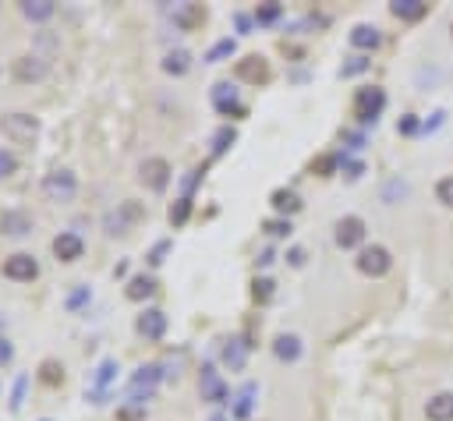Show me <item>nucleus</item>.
Returning a JSON list of instances; mask_svg holds the SVG:
<instances>
[{"mask_svg": "<svg viewBox=\"0 0 453 421\" xmlns=\"http://www.w3.org/2000/svg\"><path fill=\"white\" fill-rule=\"evenodd\" d=\"M382 110H386V92L379 85H365V89L354 92V117H358V128L361 131L365 128H375L379 117H382Z\"/></svg>", "mask_w": 453, "mask_h": 421, "instance_id": "nucleus-1", "label": "nucleus"}, {"mask_svg": "<svg viewBox=\"0 0 453 421\" xmlns=\"http://www.w3.org/2000/svg\"><path fill=\"white\" fill-rule=\"evenodd\" d=\"M159 379H163V365H142V368L131 375V382H128V400L138 403V407H145V400L156 393Z\"/></svg>", "mask_w": 453, "mask_h": 421, "instance_id": "nucleus-2", "label": "nucleus"}, {"mask_svg": "<svg viewBox=\"0 0 453 421\" xmlns=\"http://www.w3.org/2000/svg\"><path fill=\"white\" fill-rule=\"evenodd\" d=\"M397 131H400V135H421V121H418L414 114H404V117L397 121Z\"/></svg>", "mask_w": 453, "mask_h": 421, "instance_id": "nucleus-44", "label": "nucleus"}, {"mask_svg": "<svg viewBox=\"0 0 453 421\" xmlns=\"http://www.w3.org/2000/svg\"><path fill=\"white\" fill-rule=\"evenodd\" d=\"M209 99H212L216 114H223V117H241V114H245L241 92H238V85H231V82H216L212 92H209Z\"/></svg>", "mask_w": 453, "mask_h": 421, "instance_id": "nucleus-7", "label": "nucleus"}, {"mask_svg": "<svg viewBox=\"0 0 453 421\" xmlns=\"http://www.w3.org/2000/svg\"><path fill=\"white\" fill-rule=\"evenodd\" d=\"M170 163L167 159H159V156H149L145 163H142V181L152 188V191H167V184H170Z\"/></svg>", "mask_w": 453, "mask_h": 421, "instance_id": "nucleus-10", "label": "nucleus"}, {"mask_svg": "<svg viewBox=\"0 0 453 421\" xmlns=\"http://www.w3.org/2000/svg\"><path fill=\"white\" fill-rule=\"evenodd\" d=\"M238 54V43L226 36V39H219V43H212V50L205 54V64H219V61H226V57H234Z\"/></svg>", "mask_w": 453, "mask_h": 421, "instance_id": "nucleus-31", "label": "nucleus"}, {"mask_svg": "<svg viewBox=\"0 0 453 421\" xmlns=\"http://www.w3.org/2000/svg\"><path fill=\"white\" fill-rule=\"evenodd\" d=\"M266 75H270V68H266V57H259V54H252V57H245V61H238V78H245V82H266Z\"/></svg>", "mask_w": 453, "mask_h": 421, "instance_id": "nucleus-23", "label": "nucleus"}, {"mask_svg": "<svg viewBox=\"0 0 453 421\" xmlns=\"http://www.w3.org/2000/svg\"><path fill=\"white\" fill-rule=\"evenodd\" d=\"M117 421H145V407H138V403L121 407V410H117Z\"/></svg>", "mask_w": 453, "mask_h": 421, "instance_id": "nucleus-46", "label": "nucleus"}, {"mask_svg": "<svg viewBox=\"0 0 453 421\" xmlns=\"http://www.w3.org/2000/svg\"><path fill=\"white\" fill-rule=\"evenodd\" d=\"M273 262H277V252H273V248H262V252H259V259H255V266H262V269H266V266H273Z\"/></svg>", "mask_w": 453, "mask_h": 421, "instance_id": "nucleus-51", "label": "nucleus"}, {"mask_svg": "<svg viewBox=\"0 0 453 421\" xmlns=\"http://www.w3.org/2000/svg\"><path fill=\"white\" fill-rule=\"evenodd\" d=\"M234 22H238V29H241V32H248L255 18H252V15H234Z\"/></svg>", "mask_w": 453, "mask_h": 421, "instance_id": "nucleus-53", "label": "nucleus"}, {"mask_svg": "<svg viewBox=\"0 0 453 421\" xmlns=\"http://www.w3.org/2000/svg\"><path fill=\"white\" fill-rule=\"evenodd\" d=\"M442 124H446V114H442V110H432V114L421 121V135H435Z\"/></svg>", "mask_w": 453, "mask_h": 421, "instance_id": "nucleus-40", "label": "nucleus"}, {"mask_svg": "<svg viewBox=\"0 0 453 421\" xmlns=\"http://www.w3.org/2000/svg\"><path fill=\"white\" fill-rule=\"evenodd\" d=\"M54 11H57L54 0H25L22 4V15L29 22H47V18H54Z\"/></svg>", "mask_w": 453, "mask_h": 421, "instance_id": "nucleus-28", "label": "nucleus"}, {"mask_svg": "<svg viewBox=\"0 0 453 421\" xmlns=\"http://www.w3.org/2000/svg\"><path fill=\"white\" fill-rule=\"evenodd\" d=\"M40 379H43L47 386H57V382L64 379V368H61L57 361H43V365H40Z\"/></svg>", "mask_w": 453, "mask_h": 421, "instance_id": "nucleus-39", "label": "nucleus"}, {"mask_svg": "<svg viewBox=\"0 0 453 421\" xmlns=\"http://www.w3.org/2000/svg\"><path fill=\"white\" fill-rule=\"evenodd\" d=\"M439 78H442V71H439V68H421V71H418V89H425V92H428Z\"/></svg>", "mask_w": 453, "mask_h": 421, "instance_id": "nucleus-43", "label": "nucleus"}, {"mask_svg": "<svg viewBox=\"0 0 453 421\" xmlns=\"http://www.w3.org/2000/svg\"><path fill=\"white\" fill-rule=\"evenodd\" d=\"M425 417H428V421H453V393H449V389H442V393L428 396V403H425Z\"/></svg>", "mask_w": 453, "mask_h": 421, "instance_id": "nucleus-18", "label": "nucleus"}, {"mask_svg": "<svg viewBox=\"0 0 453 421\" xmlns=\"http://www.w3.org/2000/svg\"><path fill=\"white\" fill-rule=\"evenodd\" d=\"M170 15H174V22H177L181 29H195V25L205 18V11H202L198 4H177Z\"/></svg>", "mask_w": 453, "mask_h": 421, "instance_id": "nucleus-29", "label": "nucleus"}, {"mask_svg": "<svg viewBox=\"0 0 453 421\" xmlns=\"http://www.w3.org/2000/svg\"><path fill=\"white\" fill-rule=\"evenodd\" d=\"M4 276H8V280H36V276H40V262H36L32 255L18 252V255H11V259L4 262Z\"/></svg>", "mask_w": 453, "mask_h": 421, "instance_id": "nucleus-12", "label": "nucleus"}, {"mask_svg": "<svg viewBox=\"0 0 453 421\" xmlns=\"http://www.w3.org/2000/svg\"><path fill=\"white\" fill-rule=\"evenodd\" d=\"M124 294H128V301H145V298H152V294H156V280H152L149 273H138V276H131V280H128Z\"/></svg>", "mask_w": 453, "mask_h": 421, "instance_id": "nucleus-25", "label": "nucleus"}, {"mask_svg": "<svg viewBox=\"0 0 453 421\" xmlns=\"http://www.w3.org/2000/svg\"><path fill=\"white\" fill-rule=\"evenodd\" d=\"M188 68H191V54L188 50H170L167 57H163V71L167 75H174V78H181V75H188Z\"/></svg>", "mask_w": 453, "mask_h": 421, "instance_id": "nucleus-27", "label": "nucleus"}, {"mask_svg": "<svg viewBox=\"0 0 453 421\" xmlns=\"http://www.w3.org/2000/svg\"><path fill=\"white\" fill-rule=\"evenodd\" d=\"M117 361L114 358H107V361H99V368H96V375H92V389H89V396H92V403H103V396H107V389H110V382L117 379Z\"/></svg>", "mask_w": 453, "mask_h": 421, "instance_id": "nucleus-13", "label": "nucleus"}, {"mask_svg": "<svg viewBox=\"0 0 453 421\" xmlns=\"http://www.w3.org/2000/svg\"><path fill=\"white\" fill-rule=\"evenodd\" d=\"M188 216H191V198H184V195H181V198H177V205H170V224H174V227H181Z\"/></svg>", "mask_w": 453, "mask_h": 421, "instance_id": "nucleus-37", "label": "nucleus"}, {"mask_svg": "<svg viewBox=\"0 0 453 421\" xmlns=\"http://www.w3.org/2000/svg\"><path fill=\"white\" fill-rule=\"evenodd\" d=\"M138 220H145V205L121 202L117 209H110V213L103 216V227H107V234H128V227L138 224Z\"/></svg>", "mask_w": 453, "mask_h": 421, "instance_id": "nucleus-5", "label": "nucleus"}, {"mask_svg": "<svg viewBox=\"0 0 453 421\" xmlns=\"http://www.w3.org/2000/svg\"><path fill=\"white\" fill-rule=\"evenodd\" d=\"M333 241L344 252H354V248L361 252L365 248V220L361 216H340L333 227Z\"/></svg>", "mask_w": 453, "mask_h": 421, "instance_id": "nucleus-6", "label": "nucleus"}, {"mask_svg": "<svg viewBox=\"0 0 453 421\" xmlns=\"http://www.w3.org/2000/svg\"><path fill=\"white\" fill-rule=\"evenodd\" d=\"M379 43H382V32H379L375 25H354V29H351V47H354V50L372 54V50H379Z\"/></svg>", "mask_w": 453, "mask_h": 421, "instance_id": "nucleus-19", "label": "nucleus"}, {"mask_svg": "<svg viewBox=\"0 0 453 421\" xmlns=\"http://www.w3.org/2000/svg\"><path fill=\"white\" fill-rule=\"evenodd\" d=\"M340 170H344V177H347V181H361L365 163H361V159H351V156L344 152V166H340Z\"/></svg>", "mask_w": 453, "mask_h": 421, "instance_id": "nucleus-41", "label": "nucleus"}, {"mask_svg": "<svg viewBox=\"0 0 453 421\" xmlns=\"http://www.w3.org/2000/svg\"><path fill=\"white\" fill-rule=\"evenodd\" d=\"M255 393H259V386H255V382H245V386H241V393L234 396V407H231V417H234V421H245V417L252 414V407H255Z\"/></svg>", "mask_w": 453, "mask_h": 421, "instance_id": "nucleus-24", "label": "nucleus"}, {"mask_svg": "<svg viewBox=\"0 0 453 421\" xmlns=\"http://www.w3.org/2000/svg\"><path fill=\"white\" fill-rule=\"evenodd\" d=\"M301 350H305V343H301L298 333H280V336L273 340V354H277V361H284V365H294V361L301 358Z\"/></svg>", "mask_w": 453, "mask_h": 421, "instance_id": "nucleus-17", "label": "nucleus"}, {"mask_svg": "<svg viewBox=\"0 0 453 421\" xmlns=\"http://www.w3.org/2000/svg\"><path fill=\"white\" fill-rule=\"evenodd\" d=\"M287 262L291 266H305V248H291L287 252Z\"/></svg>", "mask_w": 453, "mask_h": 421, "instance_id": "nucleus-52", "label": "nucleus"}, {"mask_svg": "<svg viewBox=\"0 0 453 421\" xmlns=\"http://www.w3.org/2000/svg\"><path fill=\"white\" fill-rule=\"evenodd\" d=\"M43 421H50V417H43Z\"/></svg>", "mask_w": 453, "mask_h": 421, "instance_id": "nucleus-55", "label": "nucleus"}, {"mask_svg": "<svg viewBox=\"0 0 453 421\" xmlns=\"http://www.w3.org/2000/svg\"><path fill=\"white\" fill-rule=\"evenodd\" d=\"M280 15H284V8H280V4H262V8H255V15H252V18H255V25H273Z\"/></svg>", "mask_w": 453, "mask_h": 421, "instance_id": "nucleus-34", "label": "nucleus"}, {"mask_svg": "<svg viewBox=\"0 0 453 421\" xmlns=\"http://www.w3.org/2000/svg\"><path fill=\"white\" fill-rule=\"evenodd\" d=\"M262 231H266L270 238H291V231H294V227H291V220L277 216V220H266V224H262Z\"/></svg>", "mask_w": 453, "mask_h": 421, "instance_id": "nucleus-38", "label": "nucleus"}, {"mask_svg": "<svg viewBox=\"0 0 453 421\" xmlns=\"http://www.w3.org/2000/svg\"><path fill=\"white\" fill-rule=\"evenodd\" d=\"M449 32H453V25H449Z\"/></svg>", "mask_w": 453, "mask_h": 421, "instance_id": "nucleus-56", "label": "nucleus"}, {"mask_svg": "<svg viewBox=\"0 0 453 421\" xmlns=\"http://www.w3.org/2000/svg\"><path fill=\"white\" fill-rule=\"evenodd\" d=\"M47 75V61L43 57H18L15 61V78L18 82H40Z\"/></svg>", "mask_w": 453, "mask_h": 421, "instance_id": "nucleus-22", "label": "nucleus"}, {"mask_svg": "<svg viewBox=\"0 0 453 421\" xmlns=\"http://www.w3.org/2000/svg\"><path fill=\"white\" fill-rule=\"evenodd\" d=\"M252 294H255V301H259V305H270V301H273V294H277V283H273L270 276H259Z\"/></svg>", "mask_w": 453, "mask_h": 421, "instance_id": "nucleus-36", "label": "nucleus"}, {"mask_svg": "<svg viewBox=\"0 0 453 421\" xmlns=\"http://www.w3.org/2000/svg\"><path fill=\"white\" fill-rule=\"evenodd\" d=\"M340 166H344V152H326V156L312 159V173H319V177H330V173H337Z\"/></svg>", "mask_w": 453, "mask_h": 421, "instance_id": "nucleus-30", "label": "nucleus"}, {"mask_svg": "<svg viewBox=\"0 0 453 421\" xmlns=\"http://www.w3.org/2000/svg\"><path fill=\"white\" fill-rule=\"evenodd\" d=\"M198 389H202V400L205 403H226L231 400V389H226V382L219 379V372L212 365H202L198 372Z\"/></svg>", "mask_w": 453, "mask_h": 421, "instance_id": "nucleus-9", "label": "nucleus"}, {"mask_svg": "<svg viewBox=\"0 0 453 421\" xmlns=\"http://www.w3.org/2000/svg\"><path fill=\"white\" fill-rule=\"evenodd\" d=\"M389 11H393V18H400V22H421V18L428 15V4H425V0H393Z\"/></svg>", "mask_w": 453, "mask_h": 421, "instance_id": "nucleus-20", "label": "nucleus"}, {"mask_svg": "<svg viewBox=\"0 0 453 421\" xmlns=\"http://www.w3.org/2000/svg\"><path fill=\"white\" fill-rule=\"evenodd\" d=\"M372 68V57L368 54H354V57H347V64L340 68V75L344 78H358V75H365Z\"/></svg>", "mask_w": 453, "mask_h": 421, "instance_id": "nucleus-32", "label": "nucleus"}, {"mask_svg": "<svg viewBox=\"0 0 453 421\" xmlns=\"http://www.w3.org/2000/svg\"><path fill=\"white\" fill-rule=\"evenodd\" d=\"M11 358H15V347L0 336V365H11Z\"/></svg>", "mask_w": 453, "mask_h": 421, "instance_id": "nucleus-50", "label": "nucleus"}, {"mask_svg": "<svg viewBox=\"0 0 453 421\" xmlns=\"http://www.w3.org/2000/svg\"><path fill=\"white\" fill-rule=\"evenodd\" d=\"M270 205L277 209L284 220H291V213H298V209H301V198H298V191H291V188H277V191L270 195Z\"/></svg>", "mask_w": 453, "mask_h": 421, "instance_id": "nucleus-21", "label": "nucleus"}, {"mask_svg": "<svg viewBox=\"0 0 453 421\" xmlns=\"http://www.w3.org/2000/svg\"><path fill=\"white\" fill-rule=\"evenodd\" d=\"M435 198H439L446 209H453V177H442V181L435 184Z\"/></svg>", "mask_w": 453, "mask_h": 421, "instance_id": "nucleus-42", "label": "nucleus"}, {"mask_svg": "<svg viewBox=\"0 0 453 421\" xmlns=\"http://www.w3.org/2000/svg\"><path fill=\"white\" fill-rule=\"evenodd\" d=\"M89 298H92V291H89V287H78V291H71V294H68V301H64V305H68V308H82Z\"/></svg>", "mask_w": 453, "mask_h": 421, "instance_id": "nucleus-47", "label": "nucleus"}, {"mask_svg": "<svg viewBox=\"0 0 453 421\" xmlns=\"http://www.w3.org/2000/svg\"><path fill=\"white\" fill-rule=\"evenodd\" d=\"M0 231L11 234V238H25L32 231V216L25 209H4V216H0Z\"/></svg>", "mask_w": 453, "mask_h": 421, "instance_id": "nucleus-15", "label": "nucleus"}, {"mask_svg": "<svg viewBox=\"0 0 453 421\" xmlns=\"http://www.w3.org/2000/svg\"><path fill=\"white\" fill-rule=\"evenodd\" d=\"M75 191H78V181H75L71 170H54V173L43 177V195L50 202H71Z\"/></svg>", "mask_w": 453, "mask_h": 421, "instance_id": "nucleus-8", "label": "nucleus"}, {"mask_svg": "<svg viewBox=\"0 0 453 421\" xmlns=\"http://www.w3.org/2000/svg\"><path fill=\"white\" fill-rule=\"evenodd\" d=\"M170 248H174V241H156V245H152V252L145 255V259H149V266H159V262L167 259V252H170Z\"/></svg>", "mask_w": 453, "mask_h": 421, "instance_id": "nucleus-45", "label": "nucleus"}, {"mask_svg": "<svg viewBox=\"0 0 453 421\" xmlns=\"http://www.w3.org/2000/svg\"><path fill=\"white\" fill-rule=\"evenodd\" d=\"M354 266H358V273L379 280V276H386V273L393 269V255H389V248H382V245H365V248L358 252Z\"/></svg>", "mask_w": 453, "mask_h": 421, "instance_id": "nucleus-3", "label": "nucleus"}, {"mask_svg": "<svg viewBox=\"0 0 453 421\" xmlns=\"http://www.w3.org/2000/svg\"><path fill=\"white\" fill-rule=\"evenodd\" d=\"M0 131H4L11 142H18V145H32L36 135H40V121L32 114H8L4 121H0Z\"/></svg>", "mask_w": 453, "mask_h": 421, "instance_id": "nucleus-4", "label": "nucleus"}, {"mask_svg": "<svg viewBox=\"0 0 453 421\" xmlns=\"http://www.w3.org/2000/svg\"><path fill=\"white\" fill-rule=\"evenodd\" d=\"M135 329H138L145 340H163V333H167V315H163L159 308H145V312L138 315Z\"/></svg>", "mask_w": 453, "mask_h": 421, "instance_id": "nucleus-14", "label": "nucleus"}, {"mask_svg": "<svg viewBox=\"0 0 453 421\" xmlns=\"http://www.w3.org/2000/svg\"><path fill=\"white\" fill-rule=\"evenodd\" d=\"M340 138H344V145H347L351 152H361V149L368 145V138H365L361 128H347V131H340Z\"/></svg>", "mask_w": 453, "mask_h": 421, "instance_id": "nucleus-35", "label": "nucleus"}, {"mask_svg": "<svg viewBox=\"0 0 453 421\" xmlns=\"http://www.w3.org/2000/svg\"><path fill=\"white\" fill-rule=\"evenodd\" d=\"M248 350H252L248 336H231V340H223V365L231 368V372H241L245 361H248Z\"/></svg>", "mask_w": 453, "mask_h": 421, "instance_id": "nucleus-11", "label": "nucleus"}, {"mask_svg": "<svg viewBox=\"0 0 453 421\" xmlns=\"http://www.w3.org/2000/svg\"><path fill=\"white\" fill-rule=\"evenodd\" d=\"M379 195H382V202H386V205H397V202H404V198L411 195V184H407V177H400V173H397V177H389V181L382 184V191H379Z\"/></svg>", "mask_w": 453, "mask_h": 421, "instance_id": "nucleus-26", "label": "nucleus"}, {"mask_svg": "<svg viewBox=\"0 0 453 421\" xmlns=\"http://www.w3.org/2000/svg\"><path fill=\"white\" fill-rule=\"evenodd\" d=\"M25 386H29V375H22V379L15 382V393H11V407H15V410H18L22 400H25Z\"/></svg>", "mask_w": 453, "mask_h": 421, "instance_id": "nucleus-49", "label": "nucleus"}, {"mask_svg": "<svg viewBox=\"0 0 453 421\" xmlns=\"http://www.w3.org/2000/svg\"><path fill=\"white\" fill-rule=\"evenodd\" d=\"M18 170V163H15V156L8 152V149H0V177H11Z\"/></svg>", "mask_w": 453, "mask_h": 421, "instance_id": "nucleus-48", "label": "nucleus"}, {"mask_svg": "<svg viewBox=\"0 0 453 421\" xmlns=\"http://www.w3.org/2000/svg\"><path fill=\"white\" fill-rule=\"evenodd\" d=\"M209 421H231V417H226V414H212Z\"/></svg>", "mask_w": 453, "mask_h": 421, "instance_id": "nucleus-54", "label": "nucleus"}, {"mask_svg": "<svg viewBox=\"0 0 453 421\" xmlns=\"http://www.w3.org/2000/svg\"><path fill=\"white\" fill-rule=\"evenodd\" d=\"M82 252H85V245H82V238L75 231H64V234L54 238V255L61 262H75V259H82Z\"/></svg>", "mask_w": 453, "mask_h": 421, "instance_id": "nucleus-16", "label": "nucleus"}, {"mask_svg": "<svg viewBox=\"0 0 453 421\" xmlns=\"http://www.w3.org/2000/svg\"><path fill=\"white\" fill-rule=\"evenodd\" d=\"M238 142V131L231 128V124H226V128H219L216 135H212V156H223L226 149H231Z\"/></svg>", "mask_w": 453, "mask_h": 421, "instance_id": "nucleus-33", "label": "nucleus"}]
</instances>
